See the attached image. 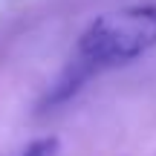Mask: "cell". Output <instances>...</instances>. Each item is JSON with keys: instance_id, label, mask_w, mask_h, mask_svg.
Wrapping results in <instances>:
<instances>
[{"instance_id": "cell-1", "label": "cell", "mask_w": 156, "mask_h": 156, "mask_svg": "<svg viewBox=\"0 0 156 156\" xmlns=\"http://www.w3.org/2000/svg\"><path fill=\"white\" fill-rule=\"evenodd\" d=\"M156 49V3H130L93 17L75 44V61L93 73L139 61Z\"/></svg>"}, {"instance_id": "cell-2", "label": "cell", "mask_w": 156, "mask_h": 156, "mask_svg": "<svg viewBox=\"0 0 156 156\" xmlns=\"http://www.w3.org/2000/svg\"><path fill=\"white\" fill-rule=\"evenodd\" d=\"M58 151H61V139L58 136H41V139L29 142L20 156H58Z\"/></svg>"}]
</instances>
